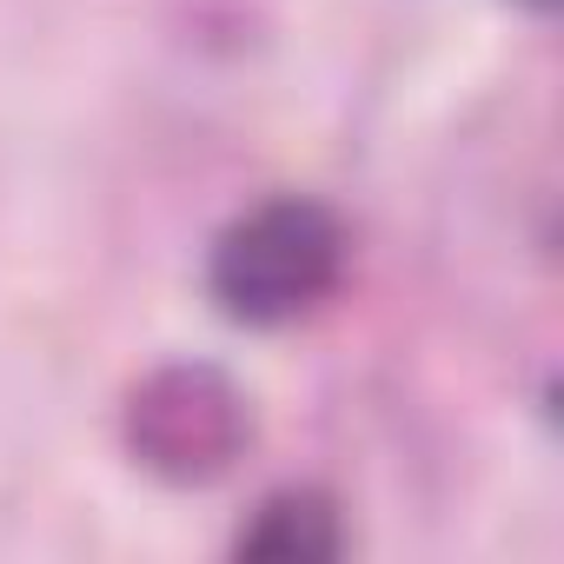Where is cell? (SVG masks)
<instances>
[{
	"label": "cell",
	"instance_id": "obj_3",
	"mask_svg": "<svg viewBox=\"0 0 564 564\" xmlns=\"http://www.w3.org/2000/svg\"><path fill=\"white\" fill-rule=\"evenodd\" d=\"M232 551L246 557H339L346 551V524H339V505L313 485H286L259 498V511L239 524Z\"/></svg>",
	"mask_w": 564,
	"mask_h": 564
},
{
	"label": "cell",
	"instance_id": "obj_2",
	"mask_svg": "<svg viewBox=\"0 0 564 564\" xmlns=\"http://www.w3.org/2000/svg\"><path fill=\"white\" fill-rule=\"evenodd\" d=\"M252 438V412L239 386L213 366H160L127 399V452L173 485H206L232 471Z\"/></svg>",
	"mask_w": 564,
	"mask_h": 564
},
{
	"label": "cell",
	"instance_id": "obj_1",
	"mask_svg": "<svg viewBox=\"0 0 564 564\" xmlns=\"http://www.w3.org/2000/svg\"><path fill=\"white\" fill-rule=\"evenodd\" d=\"M346 219L313 193H272L246 206L206 252V293L232 326L279 333L313 319L346 279Z\"/></svg>",
	"mask_w": 564,
	"mask_h": 564
}]
</instances>
